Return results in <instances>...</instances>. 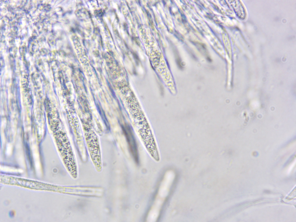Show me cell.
<instances>
[{
    "instance_id": "cell-1",
    "label": "cell",
    "mask_w": 296,
    "mask_h": 222,
    "mask_svg": "<svg viewBox=\"0 0 296 222\" xmlns=\"http://www.w3.org/2000/svg\"><path fill=\"white\" fill-rule=\"evenodd\" d=\"M127 132L126 131V137L128 140V144L130 149L131 152L133 156H134L136 161H138V157L137 154V151L136 145V143L134 139V137L132 134L129 128H127V130L126 129Z\"/></svg>"
}]
</instances>
